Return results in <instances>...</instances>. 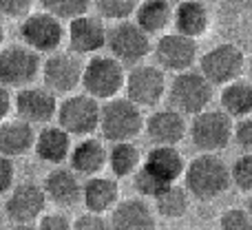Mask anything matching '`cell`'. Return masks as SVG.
Returning a JSON list of instances; mask_svg holds the SVG:
<instances>
[{"label": "cell", "mask_w": 252, "mask_h": 230, "mask_svg": "<svg viewBox=\"0 0 252 230\" xmlns=\"http://www.w3.org/2000/svg\"><path fill=\"white\" fill-rule=\"evenodd\" d=\"M155 60L157 65L164 71H188L192 69L197 60H199V47H197V40L190 35H184L179 31L173 33H164L159 40L155 42Z\"/></svg>", "instance_id": "cell-14"}, {"label": "cell", "mask_w": 252, "mask_h": 230, "mask_svg": "<svg viewBox=\"0 0 252 230\" xmlns=\"http://www.w3.org/2000/svg\"><path fill=\"white\" fill-rule=\"evenodd\" d=\"M142 164L164 184H177V179H182L186 170V160L177 151V146H153Z\"/></svg>", "instance_id": "cell-22"}, {"label": "cell", "mask_w": 252, "mask_h": 230, "mask_svg": "<svg viewBox=\"0 0 252 230\" xmlns=\"http://www.w3.org/2000/svg\"><path fill=\"white\" fill-rule=\"evenodd\" d=\"M84 62L82 56L75 51H58L47 53V60H42V82L51 89L56 96H69L75 89L82 87Z\"/></svg>", "instance_id": "cell-9"}, {"label": "cell", "mask_w": 252, "mask_h": 230, "mask_svg": "<svg viewBox=\"0 0 252 230\" xmlns=\"http://www.w3.org/2000/svg\"><path fill=\"white\" fill-rule=\"evenodd\" d=\"M144 133L153 146H177L188 135L186 115L177 109H157L144 122Z\"/></svg>", "instance_id": "cell-17"}, {"label": "cell", "mask_w": 252, "mask_h": 230, "mask_svg": "<svg viewBox=\"0 0 252 230\" xmlns=\"http://www.w3.org/2000/svg\"><path fill=\"white\" fill-rule=\"evenodd\" d=\"M232 139H235L244 151H252V113L239 117V120L235 122V133H232Z\"/></svg>", "instance_id": "cell-36"}, {"label": "cell", "mask_w": 252, "mask_h": 230, "mask_svg": "<svg viewBox=\"0 0 252 230\" xmlns=\"http://www.w3.org/2000/svg\"><path fill=\"white\" fill-rule=\"evenodd\" d=\"M230 177L239 191L252 193V151H246L239 155L230 166Z\"/></svg>", "instance_id": "cell-33"}, {"label": "cell", "mask_w": 252, "mask_h": 230, "mask_svg": "<svg viewBox=\"0 0 252 230\" xmlns=\"http://www.w3.org/2000/svg\"><path fill=\"white\" fill-rule=\"evenodd\" d=\"M221 109L226 111L232 120H239V117L252 113V80H232V82L223 84L221 87Z\"/></svg>", "instance_id": "cell-27"}, {"label": "cell", "mask_w": 252, "mask_h": 230, "mask_svg": "<svg viewBox=\"0 0 252 230\" xmlns=\"http://www.w3.org/2000/svg\"><path fill=\"white\" fill-rule=\"evenodd\" d=\"M11 111H13V96L9 91V87L0 84V122L7 120L11 115Z\"/></svg>", "instance_id": "cell-40"}, {"label": "cell", "mask_w": 252, "mask_h": 230, "mask_svg": "<svg viewBox=\"0 0 252 230\" xmlns=\"http://www.w3.org/2000/svg\"><path fill=\"white\" fill-rule=\"evenodd\" d=\"M100 100L93 96L84 93H69L64 100L58 104L56 120L64 131H69L71 135H93L95 131H100Z\"/></svg>", "instance_id": "cell-7"}, {"label": "cell", "mask_w": 252, "mask_h": 230, "mask_svg": "<svg viewBox=\"0 0 252 230\" xmlns=\"http://www.w3.org/2000/svg\"><path fill=\"white\" fill-rule=\"evenodd\" d=\"M16 182V166H13V157L0 155V195H7L13 188Z\"/></svg>", "instance_id": "cell-38"}, {"label": "cell", "mask_w": 252, "mask_h": 230, "mask_svg": "<svg viewBox=\"0 0 252 230\" xmlns=\"http://www.w3.org/2000/svg\"><path fill=\"white\" fill-rule=\"evenodd\" d=\"M38 0H0V16L4 18H25L33 11Z\"/></svg>", "instance_id": "cell-35"}, {"label": "cell", "mask_w": 252, "mask_h": 230, "mask_svg": "<svg viewBox=\"0 0 252 230\" xmlns=\"http://www.w3.org/2000/svg\"><path fill=\"white\" fill-rule=\"evenodd\" d=\"M146 117L142 113V106L135 104L130 98L115 96L104 100L100 111V133L106 142H126L135 139L144 131Z\"/></svg>", "instance_id": "cell-2"}, {"label": "cell", "mask_w": 252, "mask_h": 230, "mask_svg": "<svg viewBox=\"0 0 252 230\" xmlns=\"http://www.w3.org/2000/svg\"><path fill=\"white\" fill-rule=\"evenodd\" d=\"M47 199L58 208H71L82 199V182H80V173L73 168H64L58 166L44 177L42 184Z\"/></svg>", "instance_id": "cell-19"}, {"label": "cell", "mask_w": 252, "mask_h": 230, "mask_svg": "<svg viewBox=\"0 0 252 230\" xmlns=\"http://www.w3.org/2000/svg\"><path fill=\"white\" fill-rule=\"evenodd\" d=\"M166 91H168V82H166V73L161 66L139 62V65H133V69L126 73L124 93L142 109L157 106L166 98Z\"/></svg>", "instance_id": "cell-11"}, {"label": "cell", "mask_w": 252, "mask_h": 230, "mask_svg": "<svg viewBox=\"0 0 252 230\" xmlns=\"http://www.w3.org/2000/svg\"><path fill=\"white\" fill-rule=\"evenodd\" d=\"M47 193L35 182H22L7 193L4 201V215L16 226H31L47 210Z\"/></svg>", "instance_id": "cell-12"}, {"label": "cell", "mask_w": 252, "mask_h": 230, "mask_svg": "<svg viewBox=\"0 0 252 230\" xmlns=\"http://www.w3.org/2000/svg\"><path fill=\"white\" fill-rule=\"evenodd\" d=\"M139 0H93L97 16H102L104 20H126L135 13Z\"/></svg>", "instance_id": "cell-30"}, {"label": "cell", "mask_w": 252, "mask_h": 230, "mask_svg": "<svg viewBox=\"0 0 252 230\" xmlns=\"http://www.w3.org/2000/svg\"><path fill=\"white\" fill-rule=\"evenodd\" d=\"M35 131L33 124L22 117L0 122V155L7 157H22L29 151H33Z\"/></svg>", "instance_id": "cell-23"}, {"label": "cell", "mask_w": 252, "mask_h": 230, "mask_svg": "<svg viewBox=\"0 0 252 230\" xmlns=\"http://www.w3.org/2000/svg\"><path fill=\"white\" fill-rule=\"evenodd\" d=\"M219 226L226 230H252V213L248 208H228L219 217Z\"/></svg>", "instance_id": "cell-34"}, {"label": "cell", "mask_w": 252, "mask_h": 230, "mask_svg": "<svg viewBox=\"0 0 252 230\" xmlns=\"http://www.w3.org/2000/svg\"><path fill=\"white\" fill-rule=\"evenodd\" d=\"M235 122L223 109H204L192 115L188 126L192 144L204 153H221L232 142Z\"/></svg>", "instance_id": "cell-5"}, {"label": "cell", "mask_w": 252, "mask_h": 230, "mask_svg": "<svg viewBox=\"0 0 252 230\" xmlns=\"http://www.w3.org/2000/svg\"><path fill=\"white\" fill-rule=\"evenodd\" d=\"M120 201V186L113 177H102V175H91L82 184V204L87 210L93 213H111L113 206Z\"/></svg>", "instance_id": "cell-24"}, {"label": "cell", "mask_w": 252, "mask_h": 230, "mask_svg": "<svg viewBox=\"0 0 252 230\" xmlns=\"http://www.w3.org/2000/svg\"><path fill=\"white\" fill-rule=\"evenodd\" d=\"M42 73V58L35 49L22 44H7L0 49V84L9 89L29 87Z\"/></svg>", "instance_id": "cell-6"}, {"label": "cell", "mask_w": 252, "mask_h": 230, "mask_svg": "<svg viewBox=\"0 0 252 230\" xmlns=\"http://www.w3.org/2000/svg\"><path fill=\"white\" fill-rule=\"evenodd\" d=\"M248 73H250V80H252V58H250V62H248Z\"/></svg>", "instance_id": "cell-42"}, {"label": "cell", "mask_w": 252, "mask_h": 230, "mask_svg": "<svg viewBox=\"0 0 252 230\" xmlns=\"http://www.w3.org/2000/svg\"><path fill=\"white\" fill-rule=\"evenodd\" d=\"M144 157L142 151L137 148V144L133 139H126V142H111L109 148V168L113 173V177L122 179L130 177L135 170L142 166Z\"/></svg>", "instance_id": "cell-28"}, {"label": "cell", "mask_w": 252, "mask_h": 230, "mask_svg": "<svg viewBox=\"0 0 252 230\" xmlns=\"http://www.w3.org/2000/svg\"><path fill=\"white\" fill-rule=\"evenodd\" d=\"M173 2H179V0H173Z\"/></svg>", "instance_id": "cell-44"}, {"label": "cell", "mask_w": 252, "mask_h": 230, "mask_svg": "<svg viewBox=\"0 0 252 230\" xmlns=\"http://www.w3.org/2000/svg\"><path fill=\"white\" fill-rule=\"evenodd\" d=\"M2 42H4V31H2V27H0V47H2Z\"/></svg>", "instance_id": "cell-41"}, {"label": "cell", "mask_w": 252, "mask_h": 230, "mask_svg": "<svg viewBox=\"0 0 252 230\" xmlns=\"http://www.w3.org/2000/svg\"><path fill=\"white\" fill-rule=\"evenodd\" d=\"M106 33H109V29L102 22V16H91V13H82V16L69 20V25H66L69 49L80 56L100 53L106 47Z\"/></svg>", "instance_id": "cell-15"}, {"label": "cell", "mask_w": 252, "mask_h": 230, "mask_svg": "<svg viewBox=\"0 0 252 230\" xmlns=\"http://www.w3.org/2000/svg\"><path fill=\"white\" fill-rule=\"evenodd\" d=\"M166 186H168V184L159 182V179H157L155 175H153L144 164L133 173V188L142 197H146V199H155V197L159 195V193L164 191Z\"/></svg>", "instance_id": "cell-32"}, {"label": "cell", "mask_w": 252, "mask_h": 230, "mask_svg": "<svg viewBox=\"0 0 252 230\" xmlns=\"http://www.w3.org/2000/svg\"><path fill=\"white\" fill-rule=\"evenodd\" d=\"M175 31L190 38H201L210 27V13L204 2L199 0H179L173 11Z\"/></svg>", "instance_id": "cell-25"}, {"label": "cell", "mask_w": 252, "mask_h": 230, "mask_svg": "<svg viewBox=\"0 0 252 230\" xmlns=\"http://www.w3.org/2000/svg\"><path fill=\"white\" fill-rule=\"evenodd\" d=\"M244 69H246L244 51L237 44L230 42L217 44V47H213L199 58V71L215 87H223V84L241 78Z\"/></svg>", "instance_id": "cell-13"}, {"label": "cell", "mask_w": 252, "mask_h": 230, "mask_svg": "<svg viewBox=\"0 0 252 230\" xmlns=\"http://www.w3.org/2000/svg\"><path fill=\"white\" fill-rule=\"evenodd\" d=\"M38 226L42 230H69L73 228V222L64 213H44L38 219Z\"/></svg>", "instance_id": "cell-39"}, {"label": "cell", "mask_w": 252, "mask_h": 230, "mask_svg": "<svg viewBox=\"0 0 252 230\" xmlns=\"http://www.w3.org/2000/svg\"><path fill=\"white\" fill-rule=\"evenodd\" d=\"M69 166L75 173L91 177V175H100L102 170L109 166V148L104 146L100 137L95 135H84L80 137L78 144H73L69 155Z\"/></svg>", "instance_id": "cell-20"}, {"label": "cell", "mask_w": 252, "mask_h": 230, "mask_svg": "<svg viewBox=\"0 0 252 230\" xmlns=\"http://www.w3.org/2000/svg\"><path fill=\"white\" fill-rule=\"evenodd\" d=\"M126 71L124 65L115 56H91V60L84 62L82 89L89 96L97 98L100 102L111 100L124 91Z\"/></svg>", "instance_id": "cell-4"}, {"label": "cell", "mask_w": 252, "mask_h": 230, "mask_svg": "<svg viewBox=\"0 0 252 230\" xmlns=\"http://www.w3.org/2000/svg\"><path fill=\"white\" fill-rule=\"evenodd\" d=\"M58 98L47 87H22L13 96V111L31 124H49L58 113Z\"/></svg>", "instance_id": "cell-16"}, {"label": "cell", "mask_w": 252, "mask_h": 230, "mask_svg": "<svg viewBox=\"0 0 252 230\" xmlns=\"http://www.w3.org/2000/svg\"><path fill=\"white\" fill-rule=\"evenodd\" d=\"M248 210L252 213V193H250V199H248Z\"/></svg>", "instance_id": "cell-43"}, {"label": "cell", "mask_w": 252, "mask_h": 230, "mask_svg": "<svg viewBox=\"0 0 252 230\" xmlns=\"http://www.w3.org/2000/svg\"><path fill=\"white\" fill-rule=\"evenodd\" d=\"M184 184H186L190 197L201 201H210L221 197L230 188V166L219 157V153H204L192 157L184 170Z\"/></svg>", "instance_id": "cell-1"}, {"label": "cell", "mask_w": 252, "mask_h": 230, "mask_svg": "<svg viewBox=\"0 0 252 230\" xmlns=\"http://www.w3.org/2000/svg\"><path fill=\"white\" fill-rule=\"evenodd\" d=\"M42 9L51 11L53 16L62 18V20H73V18L89 13V7L93 0H40Z\"/></svg>", "instance_id": "cell-31"}, {"label": "cell", "mask_w": 252, "mask_h": 230, "mask_svg": "<svg viewBox=\"0 0 252 230\" xmlns=\"http://www.w3.org/2000/svg\"><path fill=\"white\" fill-rule=\"evenodd\" d=\"M71 148H73V144H71V133L62 129L60 124L58 126L44 124L42 129L35 133L33 153L44 164L60 166V164H64V162H69Z\"/></svg>", "instance_id": "cell-21"}, {"label": "cell", "mask_w": 252, "mask_h": 230, "mask_svg": "<svg viewBox=\"0 0 252 230\" xmlns=\"http://www.w3.org/2000/svg\"><path fill=\"white\" fill-rule=\"evenodd\" d=\"M106 49L122 65H139L153 51V42L151 35L137 22L126 18V20H118L113 22V27H109Z\"/></svg>", "instance_id": "cell-8"}, {"label": "cell", "mask_w": 252, "mask_h": 230, "mask_svg": "<svg viewBox=\"0 0 252 230\" xmlns=\"http://www.w3.org/2000/svg\"><path fill=\"white\" fill-rule=\"evenodd\" d=\"M173 0H142L135 9V22L148 35L164 33L173 25Z\"/></svg>", "instance_id": "cell-26"}, {"label": "cell", "mask_w": 252, "mask_h": 230, "mask_svg": "<svg viewBox=\"0 0 252 230\" xmlns=\"http://www.w3.org/2000/svg\"><path fill=\"white\" fill-rule=\"evenodd\" d=\"M155 210L164 219H182L190 208V193L186 186L168 184L159 195L155 197Z\"/></svg>", "instance_id": "cell-29"}, {"label": "cell", "mask_w": 252, "mask_h": 230, "mask_svg": "<svg viewBox=\"0 0 252 230\" xmlns=\"http://www.w3.org/2000/svg\"><path fill=\"white\" fill-rule=\"evenodd\" d=\"M109 224L115 230H151L157 226L153 208L142 195L120 199L109 213Z\"/></svg>", "instance_id": "cell-18"}, {"label": "cell", "mask_w": 252, "mask_h": 230, "mask_svg": "<svg viewBox=\"0 0 252 230\" xmlns=\"http://www.w3.org/2000/svg\"><path fill=\"white\" fill-rule=\"evenodd\" d=\"M20 38L27 47L35 49L38 53H53L66 40V29L62 25V18L42 9V11H31L22 18Z\"/></svg>", "instance_id": "cell-10"}, {"label": "cell", "mask_w": 252, "mask_h": 230, "mask_svg": "<svg viewBox=\"0 0 252 230\" xmlns=\"http://www.w3.org/2000/svg\"><path fill=\"white\" fill-rule=\"evenodd\" d=\"M213 87L215 84L206 78L201 71H179L168 84V98L170 106L177 109L184 115H197L199 111L208 109L213 102Z\"/></svg>", "instance_id": "cell-3"}, {"label": "cell", "mask_w": 252, "mask_h": 230, "mask_svg": "<svg viewBox=\"0 0 252 230\" xmlns=\"http://www.w3.org/2000/svg\"><path fill=\"white\" fill-rule=\"evenodd\" d=\"M73 228H78V230H104V228H111V224L102 213L87 210V213L80 215L78 219H73Z\"/></svg>", "instance_id": "cell-37"}]
</instances>
